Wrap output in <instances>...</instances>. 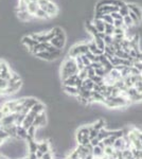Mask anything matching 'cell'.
I'll return each instance as SVG.
<instances>
[{"label": "cell", "mask_w": 142, "mask_h": 159, "mask_svg": "<svg viewBox=\"0 0 142 159\" xmlns=\"http://www.w3.org/2000/svg\"><path fill=\"white\" fill-rule=\"evenodd\" d=\"M105 98L100 93V92H95V91H91V96H90L89 102H104Z\"/></svg>", "instance_id": "9a60e30c"}, {"label": "cell", "mask_w": 142, "mask_h": 159, "mask_svg": "<svg viewBox=\"0 0 142 159\" xmlns=\"http://www.w3.org/2000/svg\"><path fill=\"white\" fill-rule=\"evenodd\" d=\"M37 151L42 152L43 154L49 152V151H50V144H49L48 141H43V142H38Z\"/></svg>", "instance_id": "d6986e66"}, {"label": "cell", "mask_w": 142, "mask_h": 159, "mask_svg": "<svg viewBox=\"0 0 142 159\" xmlns=\"http://www.w3.org/2000/svg\"><path fill=\"white\" fill-rule=\"evenodd\" d=\"M38 9H39V6H38L37 2H29V3H28L27 11L29 12L33 17H34V14Z\"/></svg>", "instance_id": "44dd1931"}, {"label": "cell", "mask_w": 142, "mask_h": 159, "mask_svg": "<svg viewBox=\"0 0 142 159\" xmlns=\"http://www.w3.org/2000/svg\"><path fill=\"white\" fill-rule=\"evenodd\" d=\"M17 17L21 21H29L33 18V16L28 11H17Z\"/></svg>", "instance_id": "5bb4252c"}, {"label": "cell", "mask_w": 142, "mask_h": 159, "mask_svg": "<svg viewBox=\"0 0 142 159\" xmlns=\"http://www.w3.org/2000/svg\"><path fill=\"white\" fill-rule=\"evenodd\" d=\"M110 16L112 17L113 20H116V19H123V17L121 16V15L119 14L118 12H112V14H110Z\"/></svg>", "instance_id": "bcb514c9"}, {"label": "cell", "mask_w": 142, "mask_h": 159, "mask_svg": "<svg viewBox=\"0 0 142 159\" xmlns=\"http://www.w3.org/2000/svg\"><path fill=\"white\" fill-rule=\"evenodd\" d=\"M86 28H87V31H88V32L90 33V34L94 35V36H97L98 33H99L97 30H95V28L94 27V25H92V22H87Z\"/></svg>", "instance_id": "d6a6232c"}, {"label": "cell", "mask_w": 142, "mask_h": 159, "mask_svg": "<svg viewBox=\"0 0 142 159\" xmlns=\"http://www.w3.org/2000/svg\"><path fill=\"white\" fill-rule=\"evenodd\" d=\"M88 52H89L88 46H87L86 43H77V45H74L70 49L68 56L69 57H72V58H76V56L84 55Z\"/></svg>", "instance_id": "3957f363"}, {"label": "cell", "mask_w": 142, "mask_h": 159, "mask_svg": "<svg viewBox=\"0 0 142 159\" xmlns=\"http://www.w3.org/2000/svg\"><path fill=\"white\" fill-rule=\"evenodd\" d=\"M126 4H127V7H128V10H130V12L134 13V14L138 17V19L140 20V21H142V9L141 7H138L135 3H126Z\"/></svg>", "instance_id": "52a82bcc"}, {"label": "cell", "mask_w": 142, "mask_h": 159, "mask_svg": "<svg viewBox=\"0 0 142 159\" xmlns=\"http://www.w3.org/2000/svg\"><path fill=\"white\" fill-rule=\"evenodd\" d=\"M109 136H112V132H109V130H106L105 129H102L99 132V135H98V139L100 141H103L104 139H106L108 138Z\"/></svg>", "instance_id": "cb8c5ba5"}, {"label": "cell", "mask_w": 142, "mask_h": 159, "mask_svg": "<svg viewBox=\"0 0 142 159\" xmlns=\"http://www.w3.org/2000/svg\"><path fill=\"white\" fill-rule=\"evenodd\" d=\"M9 82L4 79H0V96H4V91L7 88Z\"/></svg>", "instance_id": "83f0119b"}, {"label": "cell", "mask_w": 142, "mask_h": 159, "mask_svg": "<svg viewBox=\"0 0 142 159\" xmlns=\"http://www.w3.org/2000/svg\"><path fill=\"white\" fill-rule=\"evenodd\" d=\"M134 87L136 88V90L138 92H142V80L141 81H138L134 84Z\"/></svg>", "instance_id": "f6af8a7d"}, {"label": "cell", "mask_w": 142, "mask_h": 159, "mask_svg": "<svg viewBox=\"0 0 142 159\" xmlns=\"http://www.w3.org/2000/svg\"><path fill=\"white\" fill-rule=\"evenodd\" d=\"M122 156L124 159H131L133 158V152H131V148H130V150H124L122 151Z\"/></svg>", "instance_id": "74e56055"}, {"label": "cell", "mask_w": 142, "mask_h": 159, "mask_svg": "<svg viewBox=\"0 0 142 159\" xmlns=\"http://www.w3.org/2000/svg\"><path fill=\"white\" fill-rule=\"evenodd\" d=\"M46 123H47V117H46V114H45V111H44L42 114H38L37 116L35 117L32 125H34L35 127H39V126L46 125Z\"/></svg>", "instance_id": "8992f818"}, {"label": "cell", "mask_w": 142, "mask_h": 159, "mask_svg": "<svg viewBox=\"0 0 142 159\" xmlns=\"http://www.w3.org/2000/svg\"><path fill=\"white\" fill-rule=\"evenodd\" d=\"M27 7H28V3L25 2V0H19L17 11H27Z\"/></svg>", "instance_id": "836d02e7"}, {"label": "cell", "mask_w": 142, "mask_h": 159, "mask_svg": "<svg viewBox=\"0 0 142 159\" xmlns=\"http://www.w3.org/2000/svg\"><path fill=\"white\" fill-rule=\"evenodd\" d=\"M76 79H77V74H74V75H71L69 78L63 80V86H74L76 85Z\"/></svg>", "instance_id": "7402d4cb"}, {"label": "cell", "mask_w": 142, "mask_h": 159, "mask_svg": "<svg viewBox=\"0 0 142 159\" xmlns=\"http://www.w3.org/2000/svg\"><path fill=\"white\" fill-rule=\"evenodd\" d=\"M38 6L43 11H45L49 15V17H55L58 14V7L51 0H38Z\"/></svg>", "instance_id": "7a4b0ae2"}, {"label": "cell", "mask_w": 142, "mask_h": 159, "mask_svg": "<svg viewBox=\"0 0 142 159\" xmlns=\"http://www.w3.org/2000/svg\"><path fill=\"white\" fill-rule=\"evenodd\" d=\"M28 158L29 159H37V157H36L35 153H29V155H28Z\"/></svg>", "instance_id": "f907efd6"}, {"label": "cell", "mask_w": 142, "mask_h": 159, "mask_svg": "<svg viewBox=\"0 0 142 159\" xmlns=\"http://www.w3.org/2000/svg\"><path fill=\"white\" fill-rule=\"evenodd\" d=\"M31 36L38 43H50V40L54 37V32L53 30H50L49 32L35 33V34H32Z\"/></svg>", "instance_id": "277c9868"}, {"label": "cell", "mask_w": 142, "mask_h": 159, "mask_svg": "<svg viewBox=\"0 0 142 159\" xmlns=\"http://www.w3.org/2000/svg\"><path fill=\"white\" fill-rule=\"evenodd\" d=\"M24 159H29V158H28V157H27V158H24Z\"/></svg>", "instance_id": "11a10c76"}, {"label": "cell", "mask_w": 142, "mask_h": 159, "mask_svg": "<svg viewBox=\"0 0 142 159\" xmlns=\"http://www.w3.org/2000/svg\"><path fill=\"white\" fill-rule=\"evenodd\" d=\"M14 122H15V114H10L2 118L1 121H0V125H1V127H3V126H7V125L14 124Z\"/></svg>", "instance_id": "9c48e42d"}, {"label": "cell", "mask_w": 142, "mask_h": 159, "mask_svg": "<svg viewBox=\"0 0 142 159\" xmlns=\"http://www.w3.org/2000/svg\"><path fill=\"white\" fill-rule=\"evenodd\" d=\"M50 43L55 47L56 49H59V50H63L64 47L66 45V40L65 39H61V38H57V37H53L52 39L50 40Z\"/></svg>", "instance_id": "30bf717a"}, {"label": "cell", "mask_w": 142, "mask_h": 159, "mask_svg": "<svg viewBox=\"0 0 142 159\" xmlns=\"http://www.w3.org/2000/svg\"><path fill=\"white\" fill-rule=\"evenodd\" d=\"M94 43L100 50H102L103 52H104V48H105V46H106V45H105V43H104V39L100 38L99 36H94Z\"/></svg>", "instance_id": "603a6c76"}, {"label": "cell", "mask_w": 142, "mask_h": 159, "mask_svg": "<svg viewBox=\"0 0 142 159\" xmlns=\"http://www.w3.org/2000/svg\"><path fill=\"white\" fill-rule=\"evenodd\" d=\"M88 57V60L91 61V63H95V61H99V56L98 55H94V54H92V53H90V52H88V53H86L85 54Z\"/></svg>", "instance_id": "f35d334b"}, {"label": "cell", "mask_w": 142, "mask_h": 159, "mask_svg": "<svg viewBox=\"0 0 142 159\" xmlns=\"http://www.w3.org/2000/svg\"><path fill=\"white\" fill-rule=\"evenodd\" d=\"M131 159H135V158H134V157H133V158H131Z\"/></svg>", "instance_id": "9f6ffc18"}, {"label": "cell", "mask_w": 142, "mask_h": 159, "mask_svg": "<svg viewBox=\"0 0 142 159\" xmlns=\"http://www.w3.org/2000/svg\"><path fill=\"white\" fill-rule=\"evenodd\" d=\"M34 17H36V18H38V19H49L50 18L47 13H46L45 11H43L40 7L36 11V13L34 14Z\"/></svg>", "instance_id": "d4e9b609"}, {"label": "cell", "mask_w": 142, "mask_h": 159, "mask_svg": "<svg viewBox=\"0 0 142 159\" xmlns=\"http://www.w3.org/2000/svg\"><path fill=\"white\" fill-rule=\"evenodd\" d=\"M37 102L38 100H36L35 98H22V106L31 109Z\"/></svg>", "instance_id": "7c38bea8"}, {"label": "cell", "mask_w": 142, "mask_h": 159, "mask_svg": "<svg viewBox=\"0 0 142 159\" xmlns=\"http://www.w3.org/2000/svg\"><path fill=\"white\" fill-rule=\"evenodd\" d=\"M3 142H4V140L0 139V147H1V145H2V144H3Z\"/></svg>", "instance_id": "db71d44e"}, {"label": "cell", "mask_w": 142, "mask_h": 159, "mask_svg": "<svg viewBox=\"0 0 142 159\" xmlns=\"http://www.w3.org/2000/svg\"><path fill=\"white\" fill-rule=\"evenodd\" d=\"M42 159H53V156H52V153H51V151H49V152L44 154Z\"/></svg>", "instance_id": "7dc6e473"}, {"label": "cell", "mask_w": 142, "mask_h": 159, "mask_svg": "<svg viewBox=\"0 0 142 159\" xmlns=\"http://www.w3.org/2000/svg\"><path fill=\"white\" fill-rule=\"evenodd\" d=\"M131 102H138V101H142V92H137V93L135 94L134 97H131V98L130 99Z\"/></svg>", "instance_id": "60d3db41"}, {"label": "cell", "mask_w": 142, "mask_h": 159, "mask_svg": "<svg viewBox=\"0 0 142 159\" xmlns=\"http://www.w3.org/2000/svg\"><path fill=\"white\" fill-rule=\"evenodd\" d=\"M35 155H36V157H37V159H42L44 154H43L42 152H39V151H36V152H35Z\"/></svg>", "instance_id": "681fc988"}, {"label": "cell", "mask_w": 142, "mask_h": 159, "mask_svg": "<svg viewBox=\"0 0 142 159\" xmlns=\"http://www.w3.org/2000/svg\"><path fill=\"white\" fill-rule=\"evenodd\" d=\"M16 138H18V139H24V140H27L28 138L27 129H24L21 125H18L16 127Z\"/></svg>", "instance_id": "4fadbf2b"}, {"label": "cell", "mask_w": 142, "mask_h": 159, "mask_svg": "<svg viewBox=\"0 0 142 159\" xmlns=\"http://www.w3.org/2000/svg\"><path fill=\"white\" fill-rule=\"evenodd\" d=\"M4 116H3V114H2V112H1V110H0V121H1V119H2V118H3Z\"/></svg>", "instance_id": "f5cc1de1"}, {"label": "cell", "mask_w": 142, "mask_h": 159, "mask_svg": "<svg viewBox=\"0 0 142 159\" xmlns=\"http://www.w3.org/2000/svg\"><path fill=\"white\" fill-rule=\"evenodd\" d=\"M64 88V91L66 93L70 94V96H73V97H77L79 96V89L74 86H63Z\"/></svg>", "instance_id": "ac0fdd59"}, {"label": "cell", "mask_w": 142, "mask_h": 159, "mask_svg": "<svg viewBox=\"0 0 142 159\" xmlns=\"http://www.w3.org/2000/svg\"><path fill=\"white\" fill-rule=\"evenodd\" d=\"M30 110L33 112V114H35V115L42 114V112L45 111V105H44L43 103H40V102L38 101L37 103H36Z\"/></svg>", "instance_id": "2e32d148"}, {"label": "cell", "mask_w": 142, "mask_h": 159, "mask_svg": "<svg viewBox=\"0 0 142 159\" xmlns=\"http://www.w3.org/2000/svg\"><path fill=\"white\" fill-rule=\"evenodd\" d=\"M123 25H125L126 28H131V27H133L134 25V22H133V20L131 19V17L128 16H125V17H123Z\"/></svg>", "instance_id": "e575fe53"}, {"label": "cell", "mask_w": 142, "mask_h": 159, "mask_svg": "<svg viewBox=\"0 0 142 159\" xmlns=\"http://www.w3.org/2000/svg\"><path fill=\"white\" fill-rule=\"evenodd\" d=\"M38 0H25V2H27V3H29V2H37Z\"/></svg>", "instance_id": "816d5d0a"}, {"label": "cell", "mask_w": 142, "mask_h": 159, "mask_svg": "<svg viewBox=\"0 0 142 159\" xmlns=\"http://www.w3.org/2000/svg\"><path fill=\"white\" fill-rule=\"evenodd\" d=\"M81 58H82V61H83L85 68H86V67H89L90 64H91V61H90L88 60V57H87V56L84 54V55H81Z\"/></svg>", "instance_id": "7bdbcfd3"}, {"label": "cell", "mask_w": 142, "mask_h": 159, "mask_svg": "<svg viewBox=\"0 0 142 159\" xmlns=\"http://www.w3.org/2000/svg\"><path fill=\"white\" fill-rule=\"evenodd\" d=\"M113 27L115 28H122V29H127L124 25H123V19H116L113 20Z\"/></svg>", "instance_id": "8d00e7d4"}, {"label": "cell", "mask_w": 142, "mask_h": 159, "mask_svg": "<svg viewBox=\"0 0 142 159\" xmlns=\"http://www.w3.org/2000/svg\"><path fill=\"white\" fill-rule=\"evenodd\" d=\"M113 30H115V27H113V25L105 24V30H104L105 35H109V36H112Z\"/></svg>", "instance_id": "1f68e13d"}, {"label": "cell", "mask_w": 142, "mask_h": 159, "mask_svg": "<svg viewBox=\"0 0 142 159\" xmlns=\"http://www.w3.org/2000/svg\"><path fill=\"white\" fill-rule=\"evenodd\" d=\"M112 42H113V38L112 36H109V35H106L104 37V43L106 46H109V45H112Z\"/></svg>", "instance_id": "ee69618b"}, {"label": "cell", "mask_w": 142, "mask_h": 159, "mask_svg": "<svg viewBox=\"0 0 142 159\" xmlns=\"http://www.w3.org/2000/svg\"><path fill=\"white\" fill-rule=\"evenodd\" d=\"M87 46H88V50H89V52L90 53H92V54H94V55H101V54H103V51L102 50H100L99 48L97 47V46L94 45V43L92 42V43H87Z\"/></svg>", "instance_id": "e0dca14e"}, {"label": "cell", "mask_w": 142, "mask_h": 159, "mask_svg": "<svg viewBox=\"0 0 142 159\" xmlns=\"http://www.w3.org/2000/svg\"><path fill=\"white\" fill-rule=\"evenodd\" d=\"M21 43H24V45L25 46V47L29 49V51L32 49L33 47L38 42H36V40L33 38L31 35H28V36H24L22 37V39H21Z\"/></svg>", "instance_id": "ba28073f"}, {"label": "cell", "mask_w": 142, "mask_h": 159, "mask_svg": "<svg viewBox=\"0 0 142 159\" xmlns=\"http://www.w3.org/2000/svg\"><path fill=\"white\" fill-rule=\"evenodd\" d=\"M92 25L95 28V30L98 31L99 33H104L105 30V22L103 21L102 19L100 18H94V21H92Z\"/></svg>", "instance_id": "8fae6325"}, {"label": "cell", "mask_w": 142, "mask_h": 159, "mask_svg": "<svg viewBox=\"0 0 142 159\" xmlns=\"http://www.w3.org/2000/svg\"><path fill=\"white\" fill-rule=\"evenodd\" d=\"M115 141H116V138L113 137V136H109L108 138L103 140L102 143L104 144V147H112L113 143H115Z\"/></svg>", "instance_id": "f546056e"}, {"label": "cell", "mask_w": 142, "mask_h": 159, "mask_svg": "<svg viewBox=\"0 0 142 159\" xmlns=\"http://www.w3.org/2000/svg\"><path fill=\"white\" fill-rule=\"evenodd\" d=\"M100 19H102L103 21L105 22V24L113 25V19H112V17L110 16V14H108V15H103V16H101V18H100Z\"/></svg>", "instance_id": "d590c367"}, {"label": "cell", "mask_w": 142, "mask_h": 159, "mask_svg": "<svg viewBox=\"0 0 142 159\" xmlns=\"http://www.w3.org/2000/svg\"><path fill=\"white\" fill-rule=\"evenodd\" d=\"M104 124H105L104 121H103L102 119H100V120H98V121L95 122L94 125H92V129L98 130V132H100L102 129H104Z\"/></svg>", "instance_id": "4dcf8cb0"}, {"label": "cell", "mask_w": 142, "mask_h": 159, "mask_svg": "<svg viewBox=\"0 0 142 159\" xmlns=\"http://www.w3.org/2000/svg\"><path fill=\"white\" fill-rule=\"evenodd\" d=\"M118 13H119V14H120L122 17L127 16V15L130 14V10H128V7H127V4L124 3L123 6H121L120 7H119Z\"/></svg>", "instance_id": "4316f807"}, {"label": "cell", "mask_w": 142, "mask_h": 159, "mask_svg": "<svg viewBox=\"0 0 142 159\" xmlns=\"http://www.w3.org/2000/svg\"><path fill=\"white\" fill-rule=\"evenodd\" d=\"M128 16L131 17V19L133 20V22H134V25H139L140 24V20L138 19V17L136 16L135 14H134V13H131V12H130V14H128Z\"/></svg>", "instance_id": "b9f144b4"}, {"label": "cell", "mask_w": 142, "mask_h": 159, "mask_svg": "<svg viewBox=\"0 0 142 159\" xmlns=\"http://www.w3.org/2000/svg\"><path fill=\"white\" fill-rule=\"evenodd\" d=\"M28 141V150L30 151L29 153H35L38 148V142H36L35 139H27Z\"/></svg>", "instance_id": "ffe728a7"}, {"label": "cell", "mask_w": 142, "mask_h": 159, "mask_svg": "<svg viewBox=\"0 0 142 159\" xmlns=\"http://www.w3.org/2000/svg\"><path fill=\"white\" fill-rule=\"evenodd\" d=\"M62 55V52L61 53H51L49 51H43V52H39L36 54V56L42 60H45V61H52L56 58H58L59 56Z\"/></svg>", "instance_id": "5b68a950"}, {"label": "cell", "mask_w": 142, "mask_h": 159, "mask_svg": "<svg viewBox=\"0 0 142 159\" xmlns=\"http://www.w3.org/2000/svg\"><path fill=\"white\" fill-rule=\"evenodd\" d=\"M113 152H115V150H113L112 147H105V148H104V155L108 156V157L112 156L113 154Z\"/></svg>", "instance_id": "ab89813d"}, {"label": "cell", "mask_w": 142, "mask_h": 159, "mask_svg": "<svg viewBox=\"0 0 142 159\" xmlns=\"http://www.w3.org/2000/svg\"><path fill=\"white\" fill-rule=\"evenodd\" d=\"M100 143V140L98 139V138H94V139H91L90 140V144L92 145V147H97L98 144Z\"/></svg>", "instance_id": "c3c4849f"}, {"label": "cell", "mask_w": 142, "mask_h": 159, "mask_svg": "<svg viewBox=\"0 0 142 159\" xmlns=\"http://www.w3.org/2000/svg\"><path fill=\"white\" fill-rule=\"evenodd\" d=\"M79 73V69L76 67V60L72 57H67L65 61H64L63 65L61 67V78L62 81L65 80L67 78L71 75H74V74Z\"/></svg>", "instance_id": "6da1fadb"}, {"label": "cell", "mask_w": 142, "mask_h": 159, "mask_svg": "<svg viewBox=\"0 0 142 159\" xmlns=\"http://www.w3.org/2000/svg\"><path fill=\"white\" fill-rule=\"evenodd\" d=\"M94 83L91 81L90 79H86L83 81V84H82V87L85 89H88V90H92V88H94Z\"/></svg>", "instance_id": "f1b7e54d"}, {"label": "cell", "mask_w": 142, "mask_h": 159, "mask_svg": "<svg viewBox=\"0 0 142 159\" xmlns=\"http://www.w3.org/2000/svg\"><path fill=\"white\" fill-rule=\"evenodd\" d=\"M36 130H37V127H35L34 125H31L29 129H27V133H28L27 139H35Z\"/></svg>", "instance_id": "484cf974"}]
</instances>
